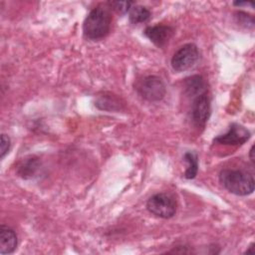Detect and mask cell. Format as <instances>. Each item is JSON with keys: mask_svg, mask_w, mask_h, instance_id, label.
Here are the masks:
<instances>
[{"mask_svg": "<svg viewBox=\"0 0 255 255\" xmlns=\"http://www.w3.org/2000/svg\"><path fill=\"white\" fill-rule=\"evenodd\" d=\"M112 13L108 4H100L87 15L83 24V33L90 40L105 38L111 31Z\"/></svg>", "mask_w": 255, "mask_h": 255, "instance_id": "1", "label": "cell"}, {"mask_svg": "<svg viewBox=\"0 0 255 255\" xmlns=\"http://www.w3.org/2000/svg\"><path fill=\"white\" fill-rule=\"evenodd\" d=\"M219 181L226 190L239 196L251 194L255 187L253 176L241 169H222L219 172Z\"/></svg>", "mask_w": 255, "mask_h": 255, "instance_id": "2", "label": "cell"}, {"mask_svg": "<svg viewBox=\"0 0 255 255\" xmlns=\"http://www.w3.org/2000/svg\"><path fill=\"white\" fill-rule=\"evenodd\" d=\"M176 201L168 193H156L146 201L147 210L160 218L168 219L176 213Z\"/></svg>", "mask_w": 255, "mask_h": 255, "instance_id": "3", "label": "cell"}, {"mask_svg": "<svg viewBox=\"0 0 255 255\" xmlns=\"http://www.w3.org/2000/svg\"><path fill=\"white\" fill-rule=\"evenodd\" d=\"M136 92L145 101L158 102L166 94V87L161 78L157 76H146L136 86Z\"/></svg>", "mask_w": 255, "mask_h": 255, "instance_id": "4", "label": "cell"}, {"mask_svg": "<svg viewBox=\"0 0 255 255\" xmlns=\"http://www.w3.org/2000/svg\"><path fill=\"white\" fill-rule=\"evenodd\" d=\"M199 59L198 48L193 43L181 46L172 56L170 64L175 72H183L195 65Z\"/></svg>", "mask_w": 255, "mask_h": 255, "instance_id": "5", "label": "cell"}, {"mask_svg": "<svg viewBox=\"0 0 255 255\" xmlns=\"http://www.w3.org/2000/svg\"><path fill=\"white\" fill-rule=\"evenodd\" d=\"M250 131L239 124H232L229 129L214 138V142L223 145H241L250 138Z\"/></svg>", "mask_w": 255, "mask_h": 255, "instance_id": "6", "label": "cell"}, {"mask_svg": "<svg viewBox=\"0 0 255 255\" xmlns=\"http://www.w3.org/2000/svg\"><path fill=\"white\" fill-rule=\"evenodd\" d=\"M211 113L210 100L207 94H202L193 98L191 105V118L197 127H204Z\"/></svg>", "mask_w": 255, "mask_h": 255, "instance_id": "7", "label": "cell"}, {"mask_svg": "<svg viewBox=\"0 0 255 255\" xmlns=\"http://www.w3.org/2000/svg\"><path fill=\"white\" fill-rule=\"evenodd\" d=\"M144 35L157 47L161 48L167 44L173 35V28L167 25L157 24L148 26L144 30Z\"/></svg>", "mask_w": 255, "mask_h": 255, "instance_id": "8", "label": "cell"}, {"mask_svg": "<svg viewBox=\"0 0 255 255\" xmlns=\"http://www.w3.org/2000/svg\"><path fill=\"white\" fill-rule=\"evenodd\" d=\"M18 245V239L15 231L9 226L2 224L0 226V254L13 253Z\"/></svg>", "mask_w": 255, "mask_h": 255, "instance_id": "9", "label": "cell"}, {"mask_svg": "<svg viewBox=\"0 0 255 255\" xmlns=\"http://www.w3.org/2000/svg\"><path fill=\"white\" fill-rule=\"evenodd\" d=\"M183 88L188 97L195 98L207 91V86L204 79L199 75H193L186 78L183 82Z\"/></svg>", "mask_w": 255, "mask_h": 255, "instance_id": "10", "label": "cell"}, {"mask_svg": "<svg viewBox=\"0 0 255 255\" xmlns=\"http://www.w3.org/2000/svg\"><path fill=\"white\" fill-rule=\"evenodd\" d=\"M123 105L121 99L111 93H104L98 96L95 102V106L103 111H120Z\"/></svg>", "mask_w": 255, "mask_h": 255, "instance_id": "11", "label": "cell"}, {"mask_svg": "<svg viewBox=\"0 0 255 255\" xmlns=\"http://www.w3.org/2000/svg\"><path fill=\"white\" fill-rule=\"evenodd\" d=\"M40 167L39 159L36 156L26 157L24 160L20 162L17 168V173L25 179L32 178Z\"/></svg>", "mask_w": 255, "mask_h": 255, "instance_id": "12", "label": "cell"}, {"mask_svg": "<svg viewBox=\"0 0 255 255\" xmlns=\"http://www.w3.org/2000/svg\"><path fill=\"white\" fill-rule=\"evenodd\" d=\"M128 12V18L130 23L132 24H140L147 22L151 15L150 11L145 6L141 5L132 6Z\"/></svg>", "mask_w": 255, "mask_h": 255, "instance_id": "13", "label": "cell"}, {"mask_svg": "<svg viewBox=\"0 0 255 255\" xmlns=\"http://www.w3.org/2000/svg\"><path fill=\"white\" fill-rule=\"evenodd\" d=\"M183 159L188 163V166L184 172V177L187 179H193L198 171L197 154L193 151H187L184 153Z\"/></svg>", "mask_w": 255, "mask_h": 255, "instance_id": "14", "label": "cell"}, {"mask_svg": "<svg viewBox=\"0 0 255 255\" xmlns=\"http://www.w3.org/2000/svg\"><path fill=\"white\" fill-rule=\"evenodd\" d=\"M108 6L111 10H115L119 14H126L132 7V1H109Z\"/></svg>", "mask_w": 255, "mask_h": 255, "instance_id": "15", "label": "cell"}, {"mask_svg": "<svg viewBox=\"0 0 255 255\" xmlns=\"http://www.w3.org/2000/svg\"><path fill=\"white\" fill-rule=\"evenodd\" d=\"M235 18L237 20V23H239L240 25L246 27V28H253L254 26V18L247 14L246 12H236L235 13Z\"/></svg>", "mask_w": 255, "mask_h": 255, "instance_id": "16", "label": "cell"}, {"mask_svg": "<svg viewBox=\"0 0 255 255\" xmlns=\"http://www.w3.org/2000/svg\"><path fill=\"white\" fill-rule=\"evenodd\" d=\"M10 146H11L10 137L7 134L2 133L1 134V143H0V157L1 158H4V156L9 152Z\"/></svg>", "mask_w": 255, "mask_h": 255, "instance_id": "17", "label": "cell"}, {"mask_svg": "<svg viewBox=\"0 0 255 255\" xmlns=\"http://www.w3.org/2000/svg\"><path fill=\"white\" fill-rule=\"evenodd\" d=\"M234 5H236V6H242V5H251L252 7H253V3L252 2H234L233 3Z\"/></svg>", "mask_w": 255, "mask_h": 255, "instance_id": "18", "label": "cell"}, {"mask_svg": "<svg viewBox=\"0 0 255 255\" xmlns=\"http://www.w3.org/2000/svg\"><path fill=\"white\" fill-rule=\"evenodd\" d=\"M254 244L252 243L249 247H248V249L245 251V253H247V254H249V253H254Z\"/></svg>", "mask_w": 255, "mask_h": 255, "instance_id": "19", "label": "cell"}, {"mask_svg": "<svg viewBox=\"0 0 255 255\" xmlns=\"http://www.w3.org/2000/svg\"><path fill=\"white\" fill-rule=\"evenodd\" d=\"M253 153H254V145L250 148V152H249V155H250V159L252 162H254V156H253Z\"/></svg>", "mask_w": 255, "mask_h": 255, "instance_id": "20", "label": "cell"}]
</instances>
